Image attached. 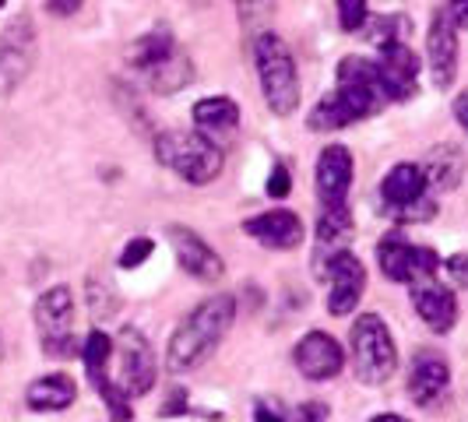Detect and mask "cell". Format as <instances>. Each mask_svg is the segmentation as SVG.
<instances>
[{"label":"cell","mask_w":468,"mask_h":422,"mask_svg":"<svg viewBox=\"0 0 468 422\" xmlns=\"http://www.w3.org/2000/svg\"><path fill=\"white\" fill-rule=\"evenodd\" d=\"M447 4H451V7H454V4H462V0H447Z\"/></svg>","instance_id":"obj_39"},{"label":"cell","mask_w":468,"mask_h":422,"mask_svg":"<svg viewBox=\"0 0 468 422\" xmlns=\"http://www.w3.org/2000/svg\"><path fill=\"white\" fill-rule=\"evenodd\" d=\"M451 110H454V120L465 127V134H468V89L465 92H458V99L451 102Z\"/></svg>","instance_id":"obj_35"},{"label":"cell","mask_w":468,"mask_h":422,"mask_svg":"<svg viewBox=\"0 0 468 422\" xmlns=\"http://www.w3.org/2000/svg\"><path fill=\"white\" fill-rule=\"evenodd\" d=\"M377 68H380V85H384L388 102H412L420 95V57L412 53L409 43L380 49Z\"/></svg>","instance_id":"obj_13"},{"label":"cell","mask_w":468,"mask_h":422,"mask_svg":"<svg viewBox=\"0 0 468 422\" xmlns=\"http://www.w3.org/2000/svg\"><path fill=\"white\" fill-rule=\"evenodd\" d=\"M451 15H454V25H458V28H468V0L454 4V7H451Z\"/></svg>","instance_id":"obj_37"},{"label":"cell","mask_w":468,"mask_h":422,"mask_svg":"<svg viewBox=\"0 0 468 422\" xmlns=\"http://www.w3.org/2000/svg\"><path fill=\"white\" fill-rule=\"evenodd\" d=\"M292 363H296V370L306 380L324 384V380H335L346 370V352L328 331H306L303 338L296 342V349H292Z\"/></svg>","instance_id":"obj_12"},{"label":"cell","mask_w":468,"mask_h":422,"mask_svg":"<svg viewBox=\"0 0 468 422\" xmlns=\"http://www.w3.org/2000/svg\"><path fill=\"white\" fill-rule=\"evenodd\" d=\"M342 32H363L370 22V0H335Z\"/></svg>","instance_id":"obj_28"},{"label":"cell","mask_w":468,"mask_h":422,"mask_svg":"<svg viewBox=\"0 0 468 422\" xmlns=\"http://www.w3.org/2000/svg\"><path fill=\"white\" fill-rule=\"evenodd\" d=\"M152 254H155V243H152L148 236H134V239H127V247L120 250V268H123V271H134V268L144 264Z\"/></svg>","instance_id":"obj_29"},{"label":"cell","mask_w":468,"mask_h":422,"mask_svg":"<svg viewBox=\"0 0 468 422\" xmlns=\"http://www.w3.org/2000/svg\"><path fill=\"white\" fill-rule=\"evenodd\" d=\"M363 32H367L370 43H377V49L395 47V43H405L412 36V18H405L399 11H391V15H370V22H367Z\"/></svg>","instance_id":"obj_26"},{"label":"cell","mask_w":468,"mask_h":422,"mask_svg":"<svg viewBox=\"0 0 468 422\" xmlns=\"http://www.w3.org/2000/svg\"><path fill=\"white\" fill-rule=\"evenodd\" d=\"M113 355H117V338H110L102 328L89 331V338L81 342V363H85V374H89V380L95 384V391L117 384L113 374H110Z\"/></svg>","instance_id":"obj_22"},{"label":"cell","mask_w":468,"mask_h":422,"mask_svg":"<svg viewBox=\"0 0 468 422\" xmlns=\"http://www.w3.org/2000/svg\"><path fill=\"white\" fill-rule=\"evenodd\" d=\"M349 352L352 370L359 376V384H367V387L388 384L399 370V345H395V334L380 313H359L352 321Z\"/></svg>","instance_id":"obj_5"},{"label":"cell","mask_w":468,"mask_h":422,"mask_svg":"<svg viewBox=\"0 0 468 422\" xmlns=\"http://www.w3.org/2000/svg\"><path fill=\"white\" fill-rule=\"evenodd\" d=\"M380 205L395 222H426L437 215V201L430 197V176L420 163H399L380 180Z\"/></svg>","instance_id":"obj_6"},{"label":"cell","mask_w":468,"mask_h":422,"mask_svg":"<svg viewBox=\"0 0 468 422\" xmlns=\"http://www.w3.org/2000/svg\"><path fill=\"white\" fill-rule=\"evenodd\" d=\"M32 321L39 328V338L43 345H53V342H64V338H74V292L68 285H49L47 292L36 300L32 306Z\"/></svg>","instance_id":"obj_16"},{"label":"cell","mask_w":468,"mask_h":422,"mask_svg":"<svg viewBox=\"0 0 468 422\" xmlns=\"http://www.w3.org/2000/svg\"><path fill=\"white\" fill-rule=\"evenodd\" d=\"M32 43H36V36H32L28 18H15V25H7L4 36H0V70L4 74L7 70L25 74L28 57H32Z\"/></svg>","instance_id":"obj_24"},{"label":"cell","mask_w":468,"mask_h":422,"mask_svg":"<svg viewBox=\"0 0 468 422\" xmlns=\"http://www.w3.org/2000/svg\"><path fill=\"white\" fill-rule=\"evenodd\" d=\"M292 422H328V405L321 401H303L292 408Z\"/></svg>","instance_id":"obj_33"},{"label":"cell","mask_w":468,"mask_h":422,"mask_svg":"<svg viewBox=\"0 0 468 422\" xmlns=\"http://www.w3.org/2000/svg\"><path fill=\"white\" fill-rule=\"evenodd\" d=\"M81 4H85V0H47V11L57 15V18H70V15L81 11Z\"/></svg>","instance_id":"obj_34"},{"label":"cell","mask_w":468,"mask_h":422,"mask_svg":"<svg viewBox=\"0 0 468 422\" xmlns=\"http://www.w3.org/2000/svg\"><path fill=\"white\" fill-rule=\"evenodd\" d=\"M117 355H120V370L113 374L117 387L131 401L144 398V395L155 387V376H159V363H155L152 342H148L138 328L127 324V328H120Z\"/></svg>","instance_id":"obj_9"},{"label":"cell","mask_w":468,"mask_h":422,"mask_svg":"<svg viewBox=\"0 0 468 422\" xmlns=\"http://www.w3.org/2000/svg\"><path fill=\"white\" fill-rule=\"evenodd\" d=\"M152 148H155V159L190 187H208L226 165L222 148L201 131H159L152 138Z\"/></svg>","instance_id":"obj_4"},{"label":"cell","mask_w":468,"mask_h":422,"mask_svg":"<svg viewBox=\"0 0 468 422\" xmlns=\"http://www.w3.org/2000/svg\"><path fill=\"white\" fill-rule=\"evenodd\" d=\"M144 81H148V89L155 95H173L180 92V89H187L190 81H194V60L187 57V49L180 47L169 60H163L159 68H152L144 74Z\"/></svg>","instance_id":"obj_23"},{"label":"cell","mask_w":468,"mask_h":422,"mask_svg":"<svg viewBox=\"0 0 468 422\" xmlns=\"http://www.w3.org/2000/svg\"><path fill=\"white\" fill-rule=\"evenodd\" d=\"M426 176H430V187H458V180H462V155H458V148H451V144H441V148H433L430 152V159H426Z\"/></svg>","instance_id":"obj_25"},{"label":"cell","mask_w":468,"mask_h":422,"mask_svg":"<svg viewBox=\"0 0 468 422\" xmlns=\"http://www.w3.org/2000/svg\"><path fill=\"white\" fill-rule=\"evenodd\" d=\"M444 271H447V279L454 281L458 289H465V292H468V250L451 254V258L444 260Z\"/></svg>","instance_id":"obj_32"},{"label":"cell","mask_w":468,"mask_h":422,"mask_svg":"<svg viewBox=\"0 0 468 422\" xmlns=\"http://www.w3.org/2000/svg\"><path fill=\"white\" fill-rule=\"evenodd\" d=\"M176 49H180L176 36H173L165 25H159V28L144 32V36H138V39L131 43V49H127V64H131L134 70H141V74H148L152 68H159L163 60H169Z\"/></svg>","instance_id":"obj_21"},{"label":"cell","mask_w":468,"mask_h":422,"mask_svg":"<svg viewBox=\"0 0 468 422\" xmlns=\"http://www.w3.org/2000/svg\"><path fill=\"white\" fill-rule=\"evenodd\" d=\"M233 321H236V296H229V292H218V296H208L205 303H197L176 324V331L169 334L165 366L173 374L197 370L211 352L222 345V338L229 334Z\"/></svg>","instance_id":"obj_2"},{"label":"cell","mask_w":468,"mask_h":422,"mask_svg":"<svg viewBox=\"0 0 468 422\" xmlns=\"http://www.w3.org/2000/svg\"><path fill=\"white\" fill-rule=\"evenodd\" d=\"M184 401H187L184 398V391H176V395L159 408V416H180V412H187V408H184Z\"/></svg>","instance_id":"obj_36"},{"label":"cell","mask_w":468,"mask_h":422,"mask_svg":"<svg viewBox=\"0 0 468 422\" xmlns=\"http://www.w3.org/2000/svg\"><path fill=\"white\" fill-rule=\"evenodd\" d=\"M275 4H279V0H233L236 15H239V25L250 28V32H258L261 25L275 15ZM261 32H264V28H261Z\"/></svg>","instance_id":"obj_27"},{"label":"cell","mask_w":468,"mask_h":422,"mask_svg":"<svg viewBox=\"0 0 468 422\" xmlns=\"http://www.w3.org/2000/svg\"><path fill=\"white\" fill-rule=\"evenodd\" d=\"M352 176H356V163L346 144L321 148L317 165H314V187H317L321 208H349Z\"/></svg>","instance_id":"obj_11"},{"label":"cell","mask_w":468,"mask_h":422,"mask_svg":"<svg viewBox=\"0 0 468 422\" xmlns=\"http://www.w3.org/2000/svg\"><path fill=\"white\" fill-rule=\"evenodd\" d=\"M190 120L201 134H229L239 123V106L229 95H208V99H197L190 106Z\"/></svg>","instance_id":"obj_20"},{"label":"cell","mask_w":468,"mask_h":422,"mask_svg":"<svg viewBox=\"0 0 468 422\" xmlns=\"http://www.w3.org/2000/svg\"><path fill=\"white\" fill-rule=\"evenodd\" d=\"M451 391V366L437 352H420L409 366V398L420 408H433Z\"/></svg>","instance_id":"obj_17"},{"label":"cell","mask_w":468,"mask_h":422,"mask_svg":"<svg viewBox=\"0 0 468 422\" xmlns=\"http://www.w3.org/2000/svg\"><path fill=\"white\" fill-rule=\"evenodd\" d=\"M243 233L268 250H296L303 243V218L289 208H271L250 215L243 222Z\"/></svg>","instance_id":"obj_15"},{"label":"cell","mask_w":468,"mask_h":422,"mask_svg":"<svg viewBox=\"0 0 468 422\" xmlns=\"http://www.w3.org/2000/svg\"><path fill=\"white\" fill-rule=\"evenodd\" d=\"M314 275L328 281L331 317H349L352 310L359 306V300H363V292H367V268L349 247L324 254V258H314Z\"/></svg>","instance_id":"obj_7"},{"label":"cell","mask_w":468,"mask_h":422,"mask_svg":"<svg viewBox=\"0 0 468 422\" xmlns=\"http://www.w3.org/2000/svg\"><path fill=\"white\" fill-rule=\"evenodd\" d=\"M254 422H292V408L279 398H261L254 405Z\"/></svg>","instance_id":"obj_30"},{"label":"cell","mask_w":468,"mask_h":422,"mask_svg":"<svg viewBox=\"0 0 468 422\" xmlns=\"http://www.w3.org/2000/svg\"><path fill=\"white\" fill-rule=\"evenodd\" d=\"M254 68H258V85L261 95L268 102V110L275 117H289L300 106V70H296V57L289 53L285 39L279 32H258L254 36Z\"/></svg>","instance_id":"obj_3"},{"label":"cell","mask_w":468,"mask_h":422,"mask_svg":"<svg viewBox=\"0 0 468 422\" xmlns=\"http://www.w3.org/2000/svg\"><path fill=\"white\" fill-rule=\"evenodd\" d=\"M169 239H173L176 264H180L194 281H218L226 275V260L218 258L190 226H169Z\"/></svg>","instance_id":"obj_14"},{"label":"cell","mask_w":468,"mask_h":422,"mask_svg":"<svg viewBox=\"0 0 468 422\" xmlns=\"http://www.w3.org/2000/svg\"><path fill=\"white\" fill-rule=\"evenodd\" d=\"M388 95L380 85V68H377L374 57H363V53H352L338 60V74H335V89H331L306 117L310 131H342L352 127L359 120L374 117L384 110Z\"/></svg>","instance_id":"obj_1"},{"label":"cell","mask_w":468,"mask_h":422,"mask_svg":"<svg viewBox=\"0 0 468 422\" xmlns=\"http://www.w3.org/2000/svg\"><path fill=\"white\" fill-rule=\"evenodd\" d=\"M264 190H268V197H275V201L289 197V190H292V173H289V165H285V163L271 165V173H268V184H264Z\"/></svg>","instance_id":"obj_31"},{"label":"cell","mask_w":468,"mask_h":422,"mask_svg":"<svg viewBox=\"0 0 468 422\" xmlns=\"http://www.w3.org/2000/svg\"><path fill=\"white\" fill-rule=\"evenodd\" d=\"M367 422H412L409 416H399V412H380V416H374V419Z\"/></svg>","instance_id":"obj_38"},{"label":"cell","mask_w":468,"mask_h":422,"mask_svg":"<svg viewBox=\"0 0 468 422\" xmlns=\"http://www.w3.org/2000/svg\"><path fill=\"white\" fill-rule=\"evenodd\" d=\"M458 25L451 7H437L433 18H430V32H426V60H430V74H433V85L437 89H451L454 78H458Z\"/></svg>","instance_id":"obj_10"},{"label":"cell","mask_w":468,"mask_h":422,"mask_svg":"<svg viewBox=\"0 0 468 422\" xmlns=\"http://www.w3.org/2000/svg\"><path fill=\"white\" fill-rule=\"evenodd\" d=\"M78 401V384L68 374H47L28 384L25 405L32 412H64Z\"/></svg>","instance_id":"obj_19"},{"label":"cell","mask_w":468,"mask_h":422,"mask_svg":"<svg viewBox=\"0 0 468 422\" xmlns=\"http://www.w3.org/2000/svg\"><path fill=\"white\" fill-rule=\"evenodd\" d=\"M412 306L433 334H447L458 324V296H454V289L441 285L437 279L412 285Z\"/></svg>","instance_id":"obj_18"},{"label":"cell","mask_w":468,"mask_h":422,"mask_svg":"<svg viewBox=\"0 0 468 422\" xmlns=\"http://www.w3.org/2000/svg\"><path fill=\"white\" fill-rule=\"evenodd\" d=\"M377 264L384 271V279L399 281V285H420V281H433L437 271L444 268L441 254L433 247H416L401 236H384L377 243Z\"/></svg>","instance_id":"obj_8"}]
</instances>
